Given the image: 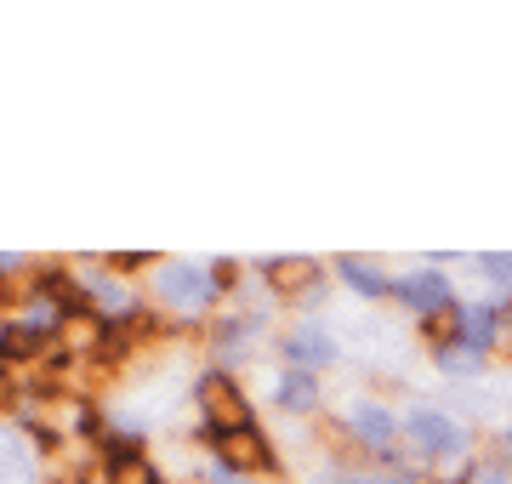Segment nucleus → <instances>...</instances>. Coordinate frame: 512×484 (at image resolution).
Wrapping results in <instances>:
<instances>
[{
  "label": "nucleus",
  "instance_id": "f257e3e1",
  "mask_svg": "<svg viewBox=\"0 0 512 484\" xmlns=\"http://www.w3.org/2000/svg\"><path fill=\"white\" fill-rule=\"evenodd\" d=\"M399 433L421 450V456H461V450H467V428H461L456 416L433 410V405L404 410V416H399Z\"/></svg>",
  "mask_w": 512,
  "mask_h": 484
},
{
  "label": "nucleus",
  "instance_id": "f03ea898",
  "mask_svg": "<svg viewBox=\"0 0 512 484\" xmlns=\"http://www.w3.org/2000/svg\"><path fill=\"white\" fill-rule=\"evenodd\" d=\"M154 291H160L171 308L200 314L205 302H217L222 280H211V268H200V262H160V268H154Z\"/></svg>",
  "mask_w": 512,
  "mask_h": 484
},
{
  "label": "nucleus",
  "instance_id": "7ed1b4c3",
  "mask_svg": "<svg viewBox=\"0 0 512 484\" xmlns=\"http://www.w3.org/2000/svg\"><path fill=\"white\" fill-rule=\"evenodd\" d=\"M285 354L296 359V371H319V365H336V336L325 331V325H296L291 336H285Z\"/></svg>",
  "mask_w": 512,
  "mask_h": 484
},
{
  "label": "nucleus",
  "instance_id": "20e7f679",
  "mask_svg": "<svg viewBox=\"0 0 512 484\" xmlns=\"http://www.w3.org/2000/svg\"><path fill=\"white\" fill-rule=\"evenodd\" d=\"M35 473H40L35 445H29L18 428L0 422V484H35Z\"/></svg>",
  "mask_w": 512,
  "mask_h": 484
},
{
  "label": "nucleus",
  "instance_id": "39448f33",
  "mask_svg": "<svg viewBox=\"0 0 512 484\" xmlns=\"http://www.w3.org/2000/svg\"><path fill=\"white\" fill-rule=\"evenodd\" d=\"M399 297L410 308H421V314H433V308L450 302V280L444 274H410V280H399Z\"/></svg>",
  "mask_w": 512,
  "mask_h": 484
},
{
  "label": "nucleus",
  "instance_id": "423d86ee",
  "mask_svg": "<svg viewBox=\"0 0 512 484\" xmlns=\"http://www.w3.org/2000/svg\"><path fill=\"white\" fill-rule=\"evenodd\" d=\"M348 416H353V433H359L365 445H387V439L399 433V422H393L382 405H370V399H365V405H353Z\"/></svg>",
  "mask_w": 512,
  "mask_h": 484
},
{
  "label": "nucleus",
  "instance_id": "0eeeda50",
  "mask_svg": "<svg viewBox=\"0 0 512 484\" xmlns=\"http://www.w3.org/2000/svg\"><path fill=\"white\" fill-rule=\"evenodd\" d=\"M461 348H473V354H484L495 342V314L490 308H461Z\"/></svg>",
  "mask_w": 512,
  "mask_h": 484
},
{
  "label": "nucleus",
  "instance_id": "6e6552de",
  "mask_svg": "<svg viewBox=\"0 0 512 484\" xmlns=\"http://www.w3.org/2000/svg\"><path fill=\"white\" fill-rule=\"evenodd\" d=\"M274 399L285 410H308L313 399H319V382H313V371H285V382L274 388Z\"/></svg>",
  "mask_w": 512,
  "mask_h": 484
},
{
  "label": "nucleus",
  "instance_id": "1a4fd4ad",
  "mask_svg": "<svg viewBox=\"0 0 512 484\" xmlns=\"http://www.w3.org/2000/svg\"><path fill=\"white\" fill-rule=\"evenodd\" d=\"M336 268H342V274H348V285H353V291H365V297H382V291H387V274H382V268H376V262L342 257V262H336Z\"/></svg>",
  "mask_w": 512,
  "mask_h": 484
},
{
  "label": "nucleus",
  "instance_id": "9d476101",
  "mask_svg": "<svg viewBox=\"0 0 512 484\" xmlns=\"http://www.w3.org/2000/svg\"><path fill=\"white\" fill-rule=\"evenodd\" d=\"M439 365H444V376H473L478 371V354H473V348H444Z\"/></svg>",
  "mask_w": 512,
  "mask_h": 484
},
{
  "label": "nucleus",
  "instance_id": "9b49d317",
  "mask_svg": "<svg viewBox=\"0 0 512 484\" xmlns=\"http://www.w3.org/2000/svg\"><path fill=\"white\" fill-rule=\"evenodd\" d=\"M478 268H484L495 285H512V251H490V257H478Z\"/></svg>",
  "mask_w": 512,
  "mask_h": 484
},
{
  "label": "nucleus",
  "instance_id": "f8f14e48",
  "mask_svg": "<svg viewBox=\"0 0 512 484\" xmlns=\"http://www.w3.org/2000/svg\"><path fill=\"white\" fill-rule=\"evenodd\" d=\"M473 484H512V473L495 467V462H484V467H473Z\"/></svg>",
  "mask_w": 512,
  "mask_h": 484
},
{
  "label": "nucleus",
  "instance_id": "ddd939ff",
  "mask_svg": "<svg viewBox=\"0 0 512 484\" xmlns=\"http://www.w3.org/2000/svg\"><path fill=\"white\" fill-rule=\"evenodd\" d=\"M342 484H410V479H393V473H348Z\"/></svg>",
  "mask_w": 512,
  "mask_h": 484
},
{
  "label": "nucleus",
  "instance_id": "4468645a",
  "mask_svg": "<svg viewBox=\"0 0 512 484\" xmlns=\"http://www.w3.org/2000/svg\"><path fill=\"white\" fill-rule=\"evenodd\" d=\"M12 268H18V257H0V274H12Z\"/></svg>",
  "mask_w": 512,
  "mask_h": 484
}]
</instances>
